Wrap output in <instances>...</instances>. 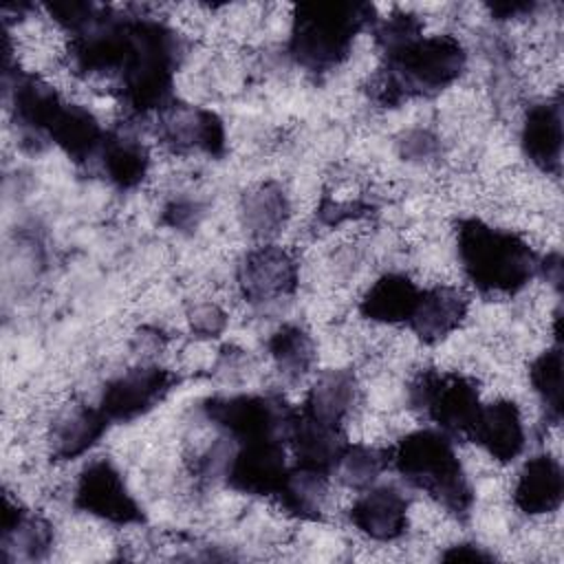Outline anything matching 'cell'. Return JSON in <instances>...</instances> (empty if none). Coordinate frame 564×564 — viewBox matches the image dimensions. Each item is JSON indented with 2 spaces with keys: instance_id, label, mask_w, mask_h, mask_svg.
Listing matches in <instances>:
<instances>
[{
  "instance_id": "6da1fadb",
  "label": "cell",
  "mask_w": 564,
  "mask_h": 564,
  "mask_svg": "<svg viewBox=\"0 0 564 564\" xmlns=\"http://www.w3.org/2000/svg\"><path fill=\"white\" fill-rule=\"evenodd\" d=\"M185 55L183 37L161 20L130 15L128 42L112 88L132 115L161 112L174 101V73Z\"/></svg>"
},
{
  "instance_id": "7a4b0ae2",
  "label": "cell",
  "mask_w": 564,
  "mask_h": 564,
  "mask_svg": "<svg viewBox=\"0 0 564 564\" xmlns=\"http://www.w3.org/2000/svg\"><path fill=\"white\" fill-rule=\"evenodd\" d=\"M383 64L370 84L377 106L394 108L412 97H430L452 86L467 66L463 42L449 33L412 35L381 51Z\"/></svg>"
},
{
  "instance_id": "3957f363",
  "label": "cell",
  "mask_w": 564,
  "mask_h": 564,
  "mask_svg": "<svg viewBox=\"0 0 564 564\" xmlns=\"http://www.w3.org/2000/svg\"><path fill=\"white\" fill-rule=\"evenodd\" d=\"M456 249L465 278L485 295H513L540 269L538 251L520 234L494 227L480 218L458 220Z\"/></svg>"
},
{
  "instance_id": "277c9868",
  "label": "cell",
  "mask_w": 564,
  "mask_h": 564,
  "mask_svg": "<svg viewBox=\"0 0 564 564\" xmlns=\"http://www.w3.org/2000/svg\"><path fill=\"white\" fill-rule=\"evenodd\" d=\"M377 11L368 2H306L295 7L289 55L311 75H324L344 64L355 37L372 29Z\"/></svg>"
},
{
  "instance_id": "5b68a950",
  "label": "cell",
  "mask_w": 564,
  "mask_h": 564,
  "mask_svg": "<svg viewBox=\"0 0 564 564\" xmlns=\"http://www.w3.org/2000/svg\"><path fill=\"white\" fill-rule=\"evenodd\" d=\"M390 467L414 489L436 500L447 513L465 520L474 505V489L454 449L441 430H414L390 447Z\"/></svg>"
},
{
  "instance_id": "8992f818",
  "label": "cell",
  "mask_w": 564,
  "mask_h": 564,
  "mask_svg": "<svg viewBox=\"0 0 564 564\" xmlns=\"http://www.w3.org/2000/svg\"><path fill=\"white\" fill-rule=\"evenodd\" d=\"M408 403L454 443L469 441L482 408L478 386L463 372L425 368L408 386Z\"/></svg>"
},
{
  "instance_id": "52a82bcc",
  "label": "cell",
  "mask_w": 564,
  "mask_h": 564,
  "mask_svg": "<svg viewBox=\"0 0 564 564\" xmlns=\"http://www.w3.org/2000/svg\"><path fill=\"white\" fill-rule=\"evenodd\" d=\"M203 414L231 443L278 438L289 445L295 408L280 394H229L207 399Z\"/></svg>"
},
{
  "instance_id": "ba28073f",
  "label": "cell",
  "mask_w": 564,
  "mask_h": 564,
  "mask_svg": "<svg viewBox=\"0 0 564 564\" xmlns=\"http://www.w3.org/2000/svg\"><path fill=\"white\" fill-rule=\"evenodd\" d=\"M73 505L99 520L117 527L141 524L145 520L141 505L128 491L119 467L110 458H93L77 476Z\"/></svg>"
},
{
  "instance_id": "9c48e42d",
  "label": "cell",
  "mask_w": 564,
  "mask_h": 564,
  "mask_svg": "<svg viewBox=\"0 0 564 564\" xmlns=\"http://www.w3.org/2000/svg\"><path fill=\"white\" fill-rule=\"evenodd\" d=\"M176 383L178 375L156 364L128 368L106 383L99 410L110 423H130L156 408Z\"/></svg>"
},
{
  "instance_id": "30bf717a",
  "label": "cell",
  "mask_w": 564,
  "mask_h": 564,
  "mask_svg": "<svg viewBox=\"0 0 564 564\" xmlns=\"http://www.w3.org/2000/svg\"><path fill=\"white\" fill-rule=\"evenodd\" d=\"M284 447L286 443L278 438L231 443V456L223 480L238 494L278 496L291 469Z\"/></svg>"
},
{
  "instance_id": "8fae6325",
  "label": "cell",
  "mask_w": 564,
  "mask_h": 564,
  "mask_svg": "<svg viewBox=\"0 0 564 564\" xmlns=\"http://www.w3.org/2000/svg\"><path fill=\"white\" fill-rule=\"evenodd\" d=\"M156 137L176 154L203 152L207 156H223L227 148L225 123L214 110L176 99L159 112Z\"/></svg>"
},
{
  "instance_id": "7c38bea8",
  "label": "cell",
  "mask_w": 564,
  "mask_h": 564,
  "mask_svg": "<svg viewBox=\"0 0 564 564\" xmlns=\"http://www.w3.org/2000/svg\"><path fill=\"white\" fill-rule=\"evenodd\" d=\"M238 289L249 304L289 297L300 282L297 258L280 245H260L242 256L236 271Z\"/></svg>"
},
{
  "instance_id": "4fadbf2b",
  "label": "cell",
  "mask_w": 564,
  "mask_h": 564,
  "mask_svg": "<svg viewBox=\"0 0 564 564\" xmlns=\"http://www.w3.org/2000/svg\"><path fill=\"white\" fill-rule=\"evenodd\" d=\"M410 500L394 485H372L350 507V522L375 542H394L408 531Z\"/></svg>"
},
{
  "instance_id": "5bb4252c",
  "label": "cell",
  "mask_w": 564,
  "mask_h": 564,
  "mask_svg": "<svg viewBox=\"0 0 564 564\" xmlns=\"http://www.w3.org/2000/svg\"><path fill=\"white\" fill-rule=\"evenodd\" d=\"M469 441L482 447L498 463H511L518 458L527 443L520 405L511 399L482 403Z\"/></svg>"
},
{
  "instance_id": "9a60e30c",
  "label": "cell",
  "mask_w": 564,
  "mask_h": 564,
  "mask_svg": "<svg viewBox=\"0 0 564 564\" xmlns=\"http://www.w3.org/2000/svg\"><path fill=\"white\" fill-rule=\"evenodd\" d=\"M467 311L469 297L465 291L449 284H436L421 289L419 302L405 326L423 344H438L465 322Z\"/></svg>"
},
{
  "instance_id": "2e32d148",
  "label": "cell",
  "mask_w": 564,
  "mask_h": 564,
  "mask_svg": "<svg viewBox=\"0 0 564 564\" xmlns=\"http://www.w3.org/2000/svg\"><path fill=\"white\" fill-rule=\"evenodd\" d=\"M106 132L88 108L62 99L46 123L44 141L55 143L70 161L88 163L99 156Z\"/></svg>"
},
{
  "instance_id": "e0dca14e",
  "label": "cell",
  "mask_w": 564,
  "mask_h": 564,
  "mask_svg": "<svg viewBox=\"0 0 564 564\" xmlns=\"http://www.w3.org/2000/svg\"><path fill=\"white\" fill-rule=\"evenodd\" d=\"M520 145L524 156L546 174H560L562 165V99L560 95L533 104L522 121Z\"/></svg>"
},
{
  "instance_id": "ac0fdd59",
  "label": "cell",
  "mask_w": 564,
  "mask_h": 564,
  "mask_svg": "<svg viewBox=\"0 0 564 564\" xmlns=\"http://www.w3.org/2000/svg\"><path fill=\"white\" fill-rule=\"evenodd\" d=\"M110 421L106 414L86 403L64 405L51 423L48 449L55 460H75L93 449L106 434Z\"/></svg>"
},
{
  "instance_id": "d6986e66",
  "label": "cell",
  "mask_w": 564,
  "mask_h": 564,
  "mask_svg": "<svg viewBox=\"0 0 564 564\" xmlns=\"http://www.w3.org/2000/svg\"><path fill=\"white\" fill-rule=\"evenodd\" d=\"M564 500L562 465L551 454L531 456L518 471L513 485V505L527 516H546L560 509Z\"/></svg>"
},
{
  "instance_id": "ffe728a7",
  "label": "cell",
  "mask_w": 564,
  "mask_h": 564,
  "mask_svg": "<svg viewBox=\"0 0 564 564\" xmlns=\"http://www.w3.org/2000/svg\"><path fill=\"white\" fill-rule=\"evenodd\" d=\"M359 397V383L352 370L330 368L324 370L308 388L300 412L335 427H344V421L352 412Z\"/></svg>"
},
{
  "instance_id": "44dd1931",
  "label": "cell",
  "mask_w": 564,
  "mask_h": 564,
  "mask_svg": "<svg viewBox=\"0 0 564 564\" xmlns=\"http://www.w3.org/2000/svg\"><path fill=\"white\" fill-rule=\"evenodd\" d=\"M53 546V527L46 518L26 511L9 496L2 507V551L20 560L35 562L48 555Z\"/></svg>"
},
{
  "instance_id": "7402d4cb",
  "label": "cell",
  "mask_w": 564,
  "mask_h": 564,
  "mask_svg": "<svg viewBox=\"0 0 564 564\" xmlns=\"http://www.w3.org/2000/svg\"><path fill=\"white\" fill-rule=\"evenodd\" d=\"M421 289L405 273H383L359 300V313L379 324H408Z\"/></svg>"
},
{
  "instance_id": "603a6c76",
  "label": "cell",
  "mask_w": 564,
  "mask_h": 564,
  "mask_svg": "<svg viewBox=\"0 0 564 564\" xmlns=\"http://www.w3.org/2000/svg\"><path fill=\"white\" fill-rule=\"evenodd\" d=\"M97 159L106 178L119 189L141 185L150 170V152L145 143L128 132H106Z\"/></svg>"
},
{
  "instance_id": "cb8c5ba5",
  "label": "cell",
  "mask_w": 564,
  "mask_h": 564,
  "mask_svg": "<svg viewBox=\"0 0 564 564\" xmlns=\"http://www.w3.org/2000/svg\"><path fill=\"white\" fill-rule=\"evenodd\" d=\"M289 214H291L289 196L284 187L273 181L260 183L256 189H251L242 198V207H240L242 225L253 238H260V240L275 236L286 225Z\"/></svg>"
},
{
  "instance_id": "d4e9b609",
  "label": "cell",
  "mask_w": 564,
  "mask_h": 564,
  "mask_svg": "<svg viewBox=\"0 0 564 564\" xmlns=\"http://www.w3.org/2000/svg\"><path fill=\"white\" fill-rule=\"evenodd\" d=\"M330 476L324 471L291 465L289 476L275 496L280 507L300 520H322Z\"/></svg>"
},
{
  "instance_id": "484cf974",
  "label": "cell",
  "mask_w": 564,
  "mask_h": 564,
  "mask_svg": "<svg viewBox=\"0 0 564 564\" xmlns=\"http://www.w3.org/2000/svg\"><path fill=\"white\" fill-rule=\"evenodd\" d=\"M267 350L273 366L286 381H300L306 377L317 357L313 337L295 324H284L273 330L267 341Z\"/></svg>"
},
{
  "instance_id": "4316f807",
  "label": "cell",
  "mask_w": 564,
  "mask_h": 564,
  "mask_svg": "<svg viewBox=\"0 0 564 564\" xmlns=\"http://www.w3.org/2000/svg\"><path fill=\"white\" fill-rule=\"evenodd\" d=\"M390 467V447H372L364 443H348L335 467L337 478L348 489L364 491Z\"/></svg>"
},
{
  "instance_id": "83f0119b",
  "label": "cell",
  "mask_w": 564,
  "mask_h": 564,
  "mask_svg": "<svg viewBox=\"0 0 564 564\" xmlns=\"http://www.w3.org/2000/svg\"><path fill=\"white\" fill-rule=\"evenodd\" d=\"M529 381L540 397L546 419L560 423L562 419V348L560 341L540 352L529 366Z\"/></svg>"
},
{
  "instance_id": "f1b7e54d",
  "label": "cell",
  "mask_w": 564,
  "mask_h": 564,
  "mask_svg": "<svg viewBox=\"0 0 564 564\" xmlns=\"http://www.w3.org/2000/svg\"><path fill=\"white\" fill-rule=\"evenodd\" d=\"M187 322L198 337H218L227 326V315L214 302H200L189 308Z\"/></svg>"
},
{
  "instance_id": "f546056e",
  "label": "cell",
  "mask_w": 564,
  "mask_h": 564,
  "mask_svg": "<svg viewBox=\"0 0 564 564\" xmlns=\"http://www.w3.org/2000/svg\"><path fill=\"white\" fill-rule=\"evenodd\" d=\"M438 152V139L430 130H412L401 141V154L410 161H425Z\"/></svg>"
},
{
  "instance_id": "4dcf8cb0",
  "label": "cell",
  "mask_w": 564,
  "mask_h": 564,
  "mask_svg": "<svg viewBox=\"0 0 564 564\" xmlns=\"http://www.w3.org/2000/svg\"><path fill=\"white\" fill-rule=\"evenodd\" d=\"M198 216H200L198 203L187 200V198L172 200V203H167L165 209H163V223L170 225V227H174V229H185V227L196 225Z\"/></svg>"
},
{
  "instance_id": "1f68e13d",
  "label": "cell",
  "mask_w": 564,
  "mask_h": 564,
  "mask_svg": "<svg viewBox=\"0 0 564 564\" xmlns=\"http://www.w3.org/2000/svg\"><path fill=\"white\" fill-rule=\"evenodd\" d=\"M370 207L366 205V203H361V200H324L322 203V207H319V218H322V223H326V225H337V223H341V220H346V218H357V216H364L366 212H368Z\"/></svg>"
},
{
  "instance_id": "d6a6232c",
  "label": "cell",
  "mask_w": 564,
  "mask_h": 564,
  "mask_svg": "<svg viewBox=\"0 0 564 564\" xmlns=\"http://www.w3.org/2000/svg\"><path fill=\"white\" fill-rule=\"evenodd\" d=\"M441 560H445V562H491L494 553L485 551V546H478L474 542H460V544L447 546L441 553Z\"/></svg>"
},
{
  "instance_id": "836d02e7",
  "label": "cell",
  "mask_w": 564,
  "mask_h": 564,
  "mask_svg": "<svg viewBox=\"0 0 564 564\" xmlns=\"http://www.w3.org/2000/svg\"><path fill=\"white\" fill-rule=\"evenodd\" d=\"M538 273L544 275L546 282H551L555 289H560L562 286V256L557 251L540 256Z\"/></svg>"
},
{
  "instance_id": "e575fe53",
  "label": "cell",
  "mask_w": 564,
  "mask_h": 564,
  "mask_svg": "<svg viewBox=\"0 0 564 564\" xmlns=\"http://www.w3.org/2000/svg\"><path fill=\"white\" fill-rule=\"evenodd\" d=\"M533 2H494L489 4V11L496 20H511L522 13H531Z\"/></svg>"
}]
</instances>
